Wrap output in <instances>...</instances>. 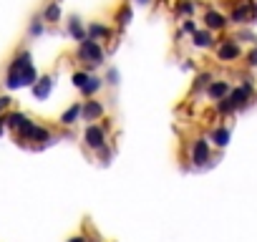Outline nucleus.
Segmentation results:
<instances>
[{
  "instance_id": "nucleus-1",
  "label": "nucleus",
  "mask_w": 257,
  "mask_h": 242,
  "mask_svg": "<svg viewBox=\"0 0 257 242\" xmlns=\"http://www.w3.org/2000/svg\"><path fill=\"white\" fill-rule=\"evenodd\" d=\"M16 134H18V142H38V144H48V142H53L51 132H48L46 127L33 124V121H31L26 113H21V116H18Z\"/></svg>"
},
{
  "instance_id": "nucleus-2",
  "label": "nucleus",
  "mask_w": 257,
  "mask_h": 242,
  "mask_svg": "<svg viewBox=\"0 0 257 242\" xmlns=\"http://www.w3.org/2000/svg\"><path fill=\"white\" fill-rule=\"evenodd\" d=\"M76 56H78V61H83L86 71H91L93 66H101V63L106 61V51H103V46H101L98 41H93V38H83V41L78 43Z\"/></svg>"
},
{
  "instance_id": "nucleus-3",
  "label": "nucleus",
  "mask_w": 257,
  "mask_h": 242,
  "mask_svg": "<svg viewBox=\"0 0 257 242\" xmlns=\"http://www.w3.org/2000/svg\"><path fill=\"white\" fill-rule=\"evenodd\" d=\"M214 51H217V58H219L222 63H232V61H237V58L242 56V48H239L237 38H224V41H219V43L214 46Z\"/></svg>"
},
{
  "instance_id": "nucleus-4",
  "label": "nucleus",
  "mask_w": 257,
  "mask_h": 242,
  "mask_svg": "<svg viewBox=\"0 0 257 242\" xmlns=\"http://www.w3.org/2000/svg\"><path fill=\"white\" fill-rule=\"evenodd\" d=\"M83 144L93 152H98L106 144V127L103 124H88L83 132Z\"/></svg>"
},
{
  "instance_id": "nucleus-5",
  "label": "nucleus",
  "mask_w": 257,
  "mask_h": 242,
  "mask_svg": "<svg viewBox=\"0 0 257 242\" xmlns=\"http://www.w3.org/2000/svg\"><path fill=\"white\" fill-rule=\"evenodd\" d=\"M252 91H254V86H252L249 81H244L239 88H232V91L227 93V101L232 103V108H234V111H237V108H244V106L249 103Z\"/></svg>"
},
{
  "instance_id": "nucleus-6",
  "label": "nucleus",
  "mask_w": 257,
  "mask_h": 242,
  "mask_svg": "<svg viewBox=\"0 0 257 242\" xmlns=\"http://www.w3.org/2000/svg\"><path fill=\"white\" fill-rule=\"evenodd\" d=\"M209 159H212L209 139H204V137L194 139V144H192V164H194V167H207Z\"/></svg>"
},
{
  "instance_id": "nucleus-7",
  "label": "nucleus",
  "mask_w": 257,
  "mask_h": 242,
  "mask_svg": "<svg viewBox=\"0 0 257 242\" xmlns=\"http://www.w3.org/2000/svg\"><path fill=\"white\" fill-rule=\"evenodd\" d=\"M103 113H106V106L93 96L81 103V118L83 121H98V118H103Z\"/></svg>"
},
{
  "instance_id": "nucleus-8",
  "label": "nucleus",
  "mask_w": 257,
  "mask_h": 242,
  "mask_svg": "<svg viewBox=\"0 0 257 242\" xmlns=\"http://www.w3.org/2000/svg\"><path fill=\"white\" fill-rule=\"evenodd\" d=\"M202 23H204V28H209V31L214 33V31H224V28L229 26V18H227L224 13L214 11V8H207L204 16H202Z\"/></svg>"
},
{
  "instance_id": "nucleus-9",
  "label": "nucleus",
  "mask_w": 257,
  "mask_h": 242,
  "mask_svg": "<svg viewBox=\"0 0 257 242\" xmlns=\"http://www.w3.org/2000/svg\"><path fill=\"white\" fill-rule=\"evenodd\" d=\"M192 46L194 48H214L217 41H214V33L209 28H197L192 33Z\"/></svg>"
},
{
  "instance_id": "nucleus-10",
  "label": "nucleus",
  "mask_w": 257,
  "mask_h": 242,
  "mask_svg": "<svg viewBox=\"0 0 257 242\" xmlns=\"http://www.w3.org/2000/svg\"><path fill=\"white\" fill-rule=\"evenodd\" d=\"M66 31H68V36H71L76 43H81L83 38H88V31H86V26L81 23L78 16H71V18L66 21Z\"/></svg>"
},
{
  "instance_id": "nucleus-11",
  "label": "nucleus",
  "mask_w": 257,
  "mask_h": 242,
  "mask_svg": "<svg viewBox=\"0 0 257 242\" xmlns=\"http://www.w3.org/2000/svg\"><path fill=\"white\" fill-rule=\"evenodd\" d=\"M31 88H33V96H36L38 101L48 98V96H51V91H53V76H48V73H46V76H41Z\"/></svg>"
},
{
  "instance_id": "nucleus-12",
  "label": "nucleus",
  "mask_w": 257,
  "mask_h": 242,
  "mask_svg": "<svg viewBox=\"0 0 257 242\" xmlns=\"http://www.w3.org/2000/svg\"><path fill=\"white\" fill-rule=\"evenodd\" d=\"M86 31H88V38H93V41H111V36H113V31L108 28V26H103V23H88L86 26Z\"/></svg>"
},
{
  "instance_id": "nucleus-13",
  "label": "nucleus",
  "mask_w": 257,
  "mask_h": 242,
  "mask_svg": "<svg viewBox=\"0 0 257 242\" xmlns=\"http://www.w3.org/2000/svg\"><path fill=\"white\" fill-rule=\"evenodd\" d=\"M61 127H76L81 121V103H71L63 113H61Z\"/></svg>"
},
{
  "instance_id": "nucleus-14",
  "label": "nucleus",
  "mask_w": 257,
  "mask_h": 242,
  "mask_svg": "<svg viewBox=\"0 0 257 242\" xmlns=\"http://www.w3.org/2000/svg\"><path fill=\"white\" fill-rule=\"evenodd\" d=\"M199 8V0H174V13L177 16H184V18H192Z\"/></svg>"
},
{
  "instance_id": "nucleus-15",
  "label": "nucleus",
  "mask_w": 257,
  "mask_h": 242,
  "mask_svg": "<svg viewBox=\"0 0 257 242\" xmlns=\"http://www.w3.org/2000/svg\"><path fill=\"white\" fill-rule=\"evenodd\" d=\"M101 88H103V78H98V76H88V81H86L78 91H81L83 98H91V96H96Z\"/></svg>"
},
{
  "instance_id": "nucleus-16",
  "label": "nucleus",
  "mask_w": 257,
  "mask_h": 242,
  "mask_svg": "<svg viewBox=\"0 0 257 242\" xmlns=\"http://www.w3.org/2000/svg\"><path fill=\"white\" fill-rule=\"evenodd\" d=\"M229 91H232V88H229V83H227V81H212V83L207 86V96H209L212 101H219V98H224Z\"/></svg>"
},
{
  "instance_id": "nucleus-17",
  "label": "nucleus",
  "mask_w": 257,
  "mask_h": 242,
  "mask_svg": "<svg viewBox=\"0 0 257 242\" xmlns=\"http://www.w3.org/2000/svg\"><path fill=\"white\" fill-rule=\"evenodd\" d=\"M41 18H43L46 23H58V21H61V0H53V3H48V6L43 8Z\"/></svg>"
},
{
  "instance_id": "nucleus-18",
  "label": "nucleus",
  "mask_w": 257,
  "mask_h": 242,
  "mask_svg": "<svg viewBox=\"0 0 257 242\" xmlns=\"http://www.w3.org/2000/svg\"><path fill=\"white\" fill-rule=\"evenodd\" d=\"M209 139H212V144H214V147L224 149V147L229 144V139H232V132H229L227 127H217V129L212 132V137H209Z\"/></svg>"
},
{
  "instance_id": "nucleus-19",
  "label": "nucleus",
  "mask_w": 257,
  "mask_h": 242,
  "mask_svg": "<svg viewBox=\"0 0 257 242\" xmlns=\"http://www.w3.org/2000/svg\"><path fill=\"white\" fill-rule=\"evenodd\" d=\"M132 18H134V11H132V6H128V3H123V6L118 8V13H116V26H118V28H126L128 23H132Z\"/></svg>"
},
{
  "instance_id": "nucleus-20",
  "label": "nucleus",
  "mask_w": 257,
  "mask_h": 242,
  "mask_svg": "<svg viewBox=\"0 0 257 242\" xmlns=\"http://www.w3.org/2000/svg\"><path fill=\"white\" fill-rule=\"evenodd\" d=\"M43 33H46L43 18H41V16H33V21H31V26H28V36H31V38H41Z\"/></svg>"
},
{
  "instance_id": "nucleus-21",
  "label": "nucleus",
  "mask_w": 257,
  "mask_h": 242,
  "mask_svg": "<svg viewBox=\"0 0 257 242\" xmlns=\"http://www.w3.org/2000/svg\"><path fill=\"white\" fill-rule=\"evenodd\" d=\"M212 81H214V78H212V73H209V71H202V73H197V78H194V86H192V91L197 93V91L207 88V86H209Z\"/></svg>"
},
{
  "instance_id": "nucleus-22",
  "label": "nucleus",
  "mask_w": 257,
  "mask_h": 242,
  "mask_svg": "<svg viewBox=\"0 0 257 242\" xmlns=\"http://www.w3.org/2000/svg\"><path fill=\"white\" fill-rule=\"evenodd\" d=\"M88 76H91L88 71H76V73L71 76V83H73L76 88H81V86H83V83L88 81Z\"/></svg>"
},
{
  "instance_id": "nucleus-23",
  "label": "nucleus",
  "mask_w": 257,
  "mask_h": 242,
  "mask_svg": "<svg viewBox=\"0 0 257 242\" xmlns=\"http://www.w3.org/2000/svg\"><path fill=\"white\" fill-rule=\"evenodd\" d=\"M237 41H247V43L257 46V36H254L252 31H239V33H237Z\"/></svg>"
},
{
  "instance_id": "nucleus-24",
  "label": "nucleus",
  "mask_w": 257,
  "mask_h": 242,
  "mask_svg": "<svg viewBox=\"0 0 257 242\" xmlns=\"http://www.w3.org/2000/svg\"><path fill=\"white\" fill-rule=\"evenodd\" d=\"M194 31H197V23H194L192 18H187V21L182 23V33H184V36H192Z\"/></svg>"
},
{
  "instance_id": "nucleus-25",
  "label": "nucleus",
  "mask_w": 257,
  "mask_h": 242,
  "mask_svg": "<svg viewBox=\"0 0 257 242\" xmlns=\"http://www.w3.org/2000/svg\"><path fill=\"white\" fill-rule=\"evenodd\" d=\"M103 81H108L111 86H116V83H118V71H116V68H108V71H106V78H103Z\"/></svg>"
},
{
  "instance_id": "nucleus-26",
  "label": "nucleus",
  "mask_w": 257,
  "mask_h": 242,
  "mask_svg": "<svg viewBox=\"0 0 257 242\" xmlns=\"http://www.w3.org/2000/svg\"><path fill=\"white\" fill-rule=\"evenodd\" d=\"M247 66H249V68H254V66H257V46L247 53Z\"/></svg>"
},
{
  "instance_id": "nucleus-27",
  "label": "nucleus",
  "mask_w": 257,
  "mask_h": 242,
  "mask_svg": "<svg viewBox=\"0 0 257 242\" xmlns=\"http://www.w3.org/2000/svg\"><path fill=\"white\" fill-rule=\"evenodd\" d=\"M98 159H103V162H108V159H111V149H108L106 144L98 149Z\"/></svg>"
},
{
  "instance_id": "nucleus-28",
  "label": "nucleus",
  "mask_w": 257,
  "mask_h": 242,
  "mask_svg": "<svg viewBox=\"0 0 257 242\" xmlns=\"http://www.w3.org/2000/svg\"><path fill=\"white\" fill-rule=\"evenodd\" d=\"M11 106V96H0V113H6Z\"/></svg>"
},
{
  "instance_id": "nucleus-29",
  "label": "nucleus",
  "mask_w": 257,
  "mask_h": 242,
  "mask_svg": "<svg viewBox=\"0 0 257 242\" xmlns=\"http://www.w3.org/2000/svg\"><path fill=\"white\" fill-rule=\"evenodd\" d=\"M3 134H6V116L0 113V137H3Z\"/></svg>"
},
{
  "instance_id": "nucleus-30",
  "label": "nucleus",
  "mask_w": 257,
  "mask_h": 242,
  "mask_svg": "<svg viewBox=\"0 0 257 242\" xmlns=\"http://www.w3.org/2000/svg\"><path fill=\"white\" fill-rule=\"evenodd\" d=\"M182 68H184V71H192V68H194V63H192V61H184V63H182Z\"/></svg>"
},
{
  "instance_id": "nucleus-31",
  "label": "nucleus",
  "mask_w": 257,
  "mask_h": 242,
  "mask_svg": "<svg viewBox=\"0 0 257 242\" xmlns=\"http://www.w3.org/2000/svg\"><path fill=\"white\" fill-rule=\"evenodd\" d=\"M68 242H86V237H83V234H76V237H71Z\"/></svg>"
},
{
  "instance_id": "nucleus-32",
  "label": "nucleus",
  "mask_w": 257,
  "mask_h": 242,
  "mask_svg": "<svg viewBox=\"0 0 257 242\" xmlns=\"http://www.w3.org/2000/svg\"><path fill=\"white\" fill-rule=\"evenodd\" d=\"M134 3H139V6H149L152 0H134Z\"/></svg>"
}]
</instances>
